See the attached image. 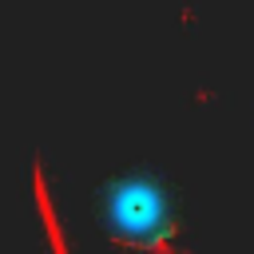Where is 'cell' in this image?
Instances as JSON below:
<instances>
[{
	"instance_id": "1",
	"label": "cell",
	"mask_w": 254,
	"mask_h": 254,
	"mask_svg": "<svg viewBox=\"0 0 254 254\" xmlns=\"http://www.w3.org/2000/svg\"><path fill=\"white\" fill-rule=\"evenodd\" d=\"M163 218L167 210H163V194L155 183L127 179L107 198V226L119 242H143L151 230L163 226Z\"/></svg>"
}]
</instances>
